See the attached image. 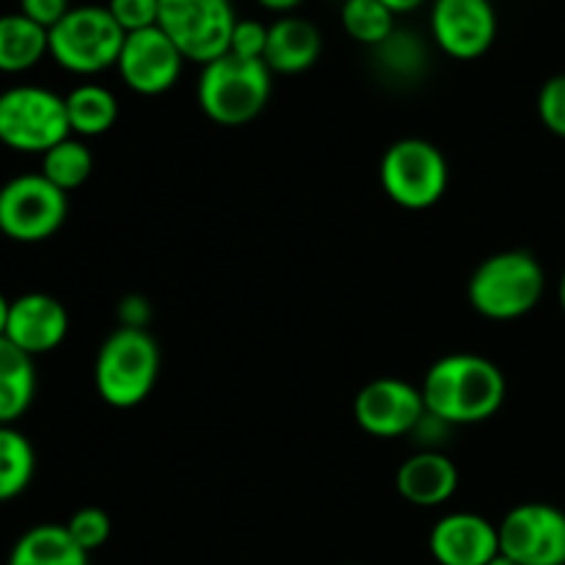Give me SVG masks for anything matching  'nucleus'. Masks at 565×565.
<instances>
[{"instance_id": "14", "label": "nucleus", "mask_w": 565, "mask_h": 565, "mask_svg": "<svg viewBox=\"0 0 565 565\" xmlns=\"http://www.w3.org/2000/svg\"><path fill=\"white\" fill-rule=\"evenodd\" d=\"M428 550L439 565H489L500 555V530L480 513H447L430 530Z\"/></svg>"}, {"instance_id": "31", "label": "nucleus", "mask_w": 565, "mask_h": 565, "mask_svg": "<svg viewBox=\"0 0 565 565\" xmlns=\"http://www.w3.org/2000/svg\"><path fill=\"white\" fill-rule=\"evenodd\" d=\"M152 320V303L143 296H127L119 303V326L125 329H149Z\"/></svg>"}, {"instance_id": "4", "label": "nucleus", "mask_w": 565, "mask_h": 565, "mask_svg": "<svg viewBox=\"0 0 565 565\" xmlns=\"http://www.w3.org/2000/svg\"><path fill=\"white\" fill-rule=\"evenodd\" d=\"M270 92L274 72L268 64L232 53L204 64L196 83L199 108L221 127H241L257 119L268 108Z\"/></svg>"}, {"instance_id": "11", "label": "nucleus", "mask_w": 565, "mask_h": 565, "mask_svg": "<svg viewBox=\"0 0 565 565\" xmlns=\"http://www.w3.org/2000/svg\"><path fill=\"white\" fill-rule=\"evenodd\" d=\"M423 390L403 379H375L353 401L356 425L373 439L412 436L425 419Z\"/></svg>"}, {"instance_id": "36", "label": "nucleus", "mask_w": 565, "mask_h": 565, "mask_svg": "<svg viewBox=\"0 0 565 565\" xmlns=\"http://www.w3.org/2000/svg\"><path fill=\"white\" fill-rule=\"evenodd\" d=\"M489 565H519V563L511 561V557H505V555H502V552H500V555H497L494 561H491Z\"/></svg>"}, {"instance_id": "32", "label": "nucleus", "mask_w": 565, "mask_h": 565, "mask_svg": "<svg viewBox=\"0 0 565 565\" xmlns=\"http://www.w3.org/2000/svg\"><path fill=\"white\" fill-rule=\"evenodd\" d=\"M257 3L263 6V9L276 11V14H290V11L298 9L303 0H257Z\"/></svg>"}, {"instance_id": "17", "label": "nucleus", "mask_w": 565, "mask_h": 565, "mask_svg": "<svg viewBox=\"0 0 565 565\" xmlns=\"http://www.w3.org/2000/svg\"><path fill=\"white\" fill-rule=\"evenodd\" d=\"M323 50V39L315 22L303 17L285 14L268 25V47H265V64L274 75H301L312 70Z\"/></svg>"}, {"instance_id": "25", "label": "nucleus", "mask_w": 565, "mask_h": 565, "mask_svg": "<svg viewBox=\"0 0 565 565\" xmlns=\"http://www.w3.org/2000/svg\"><path fill=\"white\" fill-rule=\"evenodd\" d=\"M373 50L381 70H384L386 75L395 77V81H412V77H419L423 75L425 64H428L423 42L406 31H395L384 44H379V47Z\"/></svg>"}, {"instance_id": "22", "label": "nucleus", "mask_w": 565, "mask_h": 565, "mask_svg": "<svg viewBox=\"0 0 565 565\" xmlns=\"http://www.w3.org/2000/svg\"><path fill=\"white\" fill-rule=\"evenodd\" d=\"M36 475V450L14 425H0V502L25 494Z\"/></svg>"}, {"instance_id": "18", "label": "nucleus", "mask_w": 565, "mask_h": 565, "mask_svg": "<svg viewBox=\"0 0 565 565\" xmlns=\"http://www.w3.org/2000/svg\"><path fill=\"white\" fill-rule=\"evenodd\" d=\"M36 397L33 356L0 337V425H17Z\"/></svg>"}, {"instance_id": "9", "label": "nucleus", "mask_w": 565, "mask_h": 565, "mask_svg": "<svg viewBox=\"0 0 565 565\" xmlns=\"http://www.w3.org/2000/svg\"><path fill=\"white\" fill-rule=\"evenodd\" d=\"M235 22L232 0H160L158 28L193 64L204 66L230 53Z\"/></svg>"}, {"instance_id": "26", "label": "nucleus", "mask_w": 565, "mask_h": 565, "mask_svg": "<svg viewBox=\"0 0 565 565\" xmlns=\"http://www.w3.org/2000/svg\"><path fill=\"white\" fill-rule=\"evenodd\" d=\"M64 527L66 533L72 535V541H75L83 552H88V555L103 550V546L108 544L110 533H114V522H110L108 511H103V508L97 505H86L81 508V511H75Z\"/></svg>"}, {"instance_id": "12", "label": "nucleus", "mask_w": 565, "mask_h": 565, "mask_svg": "<svg viewBox=\"0 0 565 565\" xmlns=\"http://www.w3.org/2000/svg\"><path fill=\"white\" fill-rule=\"evenodd\" d=\"M182 66H185V55L158 25L127 33L119 61H116L121 83L141 97H160L171 92L180 81Z\"/></svg>"}, {"instance_id": "16", "label": "nucleus", "mask_w": 565, "mask_h": 565, "mask_svg": "<svg viewBox=\"0 0 565 565\" xmlns=\"http://www.w3.org/2000/svg\"><path fill=\"white\" fill-rule=\"evenodd\" d=\"M461 475L450 456L439 450H419L397 467L395 489L417 508H439L456 497Z\"/></svg>"}, {"instance_id": "21", "label": "nucleus", "mask_w": 565, "mask_h": 565, "mask_svg": "<svg viewBox=\"0 0 565 565\" xmlns=\"http://www.w3.org/2000/svg\"><path fill=\"white\" fill-rule=\"evenodd\" d=\"M64 103L72 136L83 138V141L105 136L108 130H114L116 119H119L116 94L97 83H83V86L72 88Z\"/></svg>"}, {"instance_id": "27", "label": "nucleus", "mask_w": 565, "mask_h": 565, "mask_svg": "<svg viewBox=\"0 0 565 565\" xmlns=\"http://www.w3.org/2000/svg\"><path fill=\"white\" fill-rule=\"evenodd\" d=\"M539 119L552 136L565 138V72L550 77L539 92Z\"/></svg>"}, {"instance_id": "8", "label": "nucleus", "mask_w": 565, "mask_h": 565, "mask_svg": "<svg viewBox=\"0 0 565 565\" xmlns=\"http://www.w3.org/2000/svg\"><path fill=\"white\" fill-rule=\"evenodd\" d=\"M70 193L42 174H17L0 185V235L14 243H44L64 226Z\"/></svg>"}, {"instance_id": "19", "label": "nucleus", "mask_w": 565, "mask_h": 565, "mask_svg": "<svg viewBox=\"0 0 565 565\" xmlns=\"http://www.w3.org/2000/svg\"><path fill=\"white\" fill-rule=\"evenodd\" d=\"M6 565H88V552L72 541L64 524H36L14 541Z\"/></svg>"}, {"instance_id": "34", "label": "nucleus", "mask_w": 565, "mask_h": 565, "mask_svg": "<svg viewBox=\"0 0 565 565\" xmlns=\"http://www.w3.org/2000/svg\"><path fill=\"white\" fill-rule=\"evenodd\" d=\"M9 312H11V301L0 292V337H6V326H9Z\"/></svg>"}, {"instance_id": "35", "label": "nucleus", "mask_w": 565, "mask_h": 565, "mask_svg": "<svg viewBox=\"0 0 565 565\" xmlns=\"http://www.w3.org/2000/svg\"><path fill=\"white\" fill-rule=\"evenodd\" d=\"M557 301H561V309L565 312V270L561 276V285H557Z\"/></svg>"}, {"instance_id": "23", "label": "nucleus", "mask_w": 565, "mask_h": 565, "mask_svg": "<svg viewBox=\"0 0 565 565\" xmlns=\"http://www.w3.org/2000/svg\"><path fill=\"white\" fill-rule=\"evenodd\" d=\"M92 171L94 158L88 143L83 138L70 136L42 154V169H39V174L53 182L58 191L72 193L86 185Z\"/></svg>"}, {"instance_id": "10", "label": "nucleus", "mask_w": 565, "mask_h": 565, "mask_svg": "<svg viewBox=\"0 0 565 565\" xmlns=\"http://www.w3.org/2000/svg\"><path fill=\"white\" fill-rule=\"evenodd\" d=\"M500 552L519 565H565V511L550 502H522L500 524Z\"/></svg>"}, {"instance_id": "2", "label": "nucleus", "mask_w": 565, "mask_h": 565, "mask_svg": "<svg viewBox=\"0 0 565 565\" xmlns=\"http://www.w3.org/2000/svg\"><path fill=\"white\" fill-rule=\"evenodd\" d=\"M546 290V274L539 257L522 248L486 257L469 276V307L486 320L508 323L533 312Z\"/></svg>"}, {"instance_id": "7", "label": "nucleus", "mask_w": 565, "mask_h": 565, "mask_svg": "<svg viewBox=\"0 0 565 565\" xmlns=\"http://www.w3.org/2000/svg\"><path fill=\"white\" fill-rule=\"evenodd\" d=\"M66 103L44 86H11L0 92V143L14 152L44 154L70 138Z\"/></svg>"}, {"instance_id": "13", "label": "nucleus", "mask_w": 565, "mask_h": 565, "mask_svg": "<svg viewBox=\"0 0 565 565\" xmlns=\"http://www.w3.org/2000/svg\"><path fill=\"white\" fill-rule=\"evenodd\" d=\"M430 33L450 58H483L497 39V11L491 0H434Z\"/></svg>"}, {"instance_id": "15", "label": "nucleus", "mask_w": 565, "mask_h": 565, "mask_svg": "<svg viewBox=\"0 0 565 565\" xmlns=\"http://www.w3.org/2000/svg\"><path fill=\"white\" fill-rule=\"evenodd\" d=\"M70 334V312L58 298L47 292H25L11 301L6 340L14 342L28 356L53 353Z\"/></svg>"}, {"instance_id": "24", "label": "nucleus", "mask_w": 565, "mask_h": 565, "mask_svg": "<svg viewBox=\"0 0 565 565\" xmlns=\"http://www.w3.org/2000/svg\"><path fill=\"white\" fill-rule=\"evenodd\" d=\"M340 22L342 31L364 47H379L397 31L395 14L381 0H345Z\"/></svg>"}, {"instance_id": "20", "label": "nucleus", "mask_w": 565, "mask_h": 565, "mask_svg": "<svg viewBox=\"0 0 565 565\" xmlns=\"http://www.w3.org/2000/svg\"><path fill=\"white\" fill-rule=\"evenodd\" d=\"M50 55V33L25 14H0V72L22 75Z\"/></svg>"}, {"instance_id": "33", "label": "nucleus", "mask_w": 565, "mask_h": 565, "mask_svg": "<svg viewBox=\"0 0 565 565\" xmlns=\"http://www.w3.org/2000/svg\"><path fill=\"white\" fill-rule=\"evenodd\" d=\"M381 3L386 6V9L392 11V14H408V11L419 9V6L425 3V0H381Z\"/></svg>"}, {"instance_id": "6", "label": "nucleus", "mask_w": 565, "mask_h": 565, "mask_svg": "<svg viewBox=\"0 0 565 565\" xmlns=\"http://www.w3.org/2000/svg\"><path fill=\"white\" fill-rule=\"evenodd\" d=\"M47 33L50 58L72 75H99L116 66L127 36L108 6H75Z\"/></svg>"}, {"instance_id": "5", "label": "nucleus", "mask_w": 565, "mask_h": 565, "mask_svg": "<svg viewBox=\"0 0 565 565\" xmlns=\"http://www.w3.org/2000/svg\"><path fill=\"white\" fill-rule=\"evenodd\" d=\"M386 199L403 210H430L445 199L450 166L445 152L425 138H401L384 152L379 166Z\"/></svg>"}, {"instance_id": "29", "label": "nucleus", "mask_w": 565, "mask_h": 565, "mask_svg": "<svg viewBox=\"0 0 565 565\" xmlns=\"http://www.w3.org/2000/svg\"><path fill=\"white\" fill-rule=\"evenodd\" d=\"M265 47H268V25L259 20H237L235 31L230 39V53L241 55L248 61H265Z\"/></svg>"}, {"instance_id": "30", "label": "nucleus", "mask_w": 565, "mask_h": 565, "mask_svg": "<svg viewBox=\"0 0 565 565\" xmlns=\"http://www.w3.org/2000/svg\"><path fill=\"white\" fill-rule=\"evenodd\" d=\"M70 0H20V14L42 25L44 31L58 25L66 14H70Z\"/></svg>"}, {"instance_id": "28", "label": "nucleus", "mask_w": 565, "mask_h": 565, "mask_svg": "<svg viewBox=\"0 0 565 565\" xmlns=\"http://www.w3.org/2000/svg\"><path fill=\"white\" fill-rule=\"evenodd\" d=\"M108 11L125 33L158 25L160 0H108Z\"/></svg>"}, {"instance_id": "1", "label": "nucleus", "mask_w": 565, "mask_h": 565, "mask_svg": "<svg viewBox=\"0 0 565 565\" xmlns=\"http://www.w3.org/2000/svg\"><path fill=\"white\" fill-rule=\"evenodd\" d=\"M425 412L450 428L494 417L508 397L505 373L478 353H447L430 364L423 381Z\"/></svg>"}, {"instance_id": "3", "label": "nucleus", "mask_w": 565, "mask_h": 565, "mask_svg": "<svg viewBox=\"0 0 565 565\" xmlns=\"http://www.w3.org/2000/svg\"><path fill=\"white\" fill-rule=\"evenodd\" d=\"M160 379V345L147 329L119 326L105 337L94 359V386L110 408H136Z\"/></svg>"}]
</instances>
